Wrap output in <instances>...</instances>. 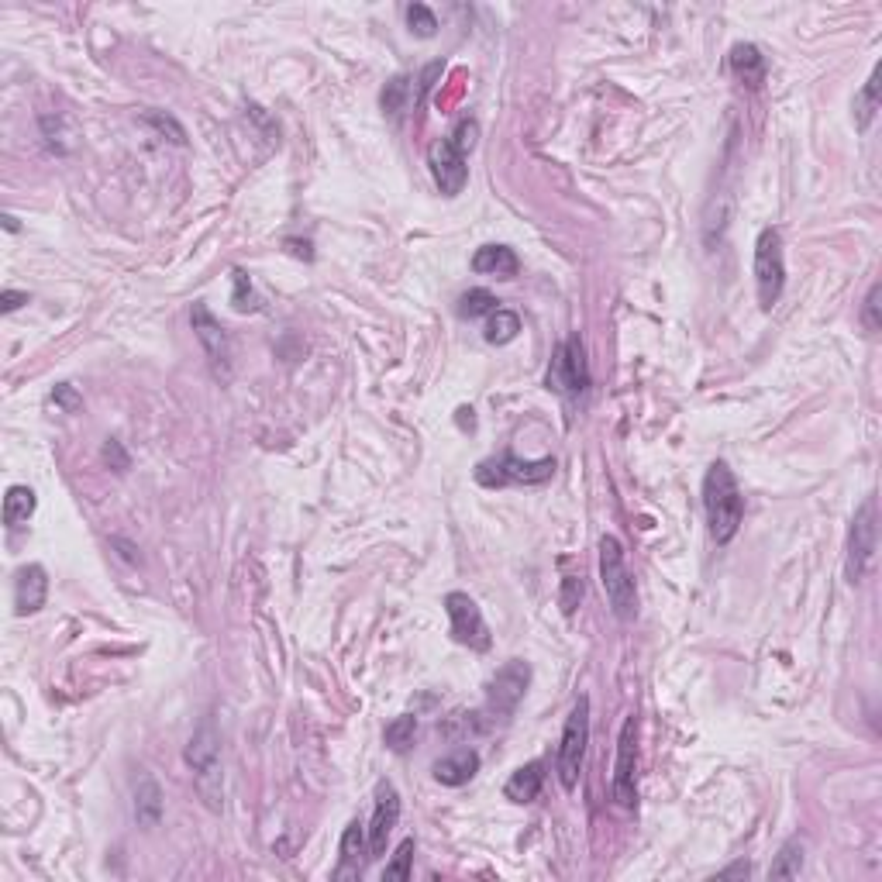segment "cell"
Masks as SVG:
<instances>
[{
    "instance_id": "6da1fadb",
    "label": "cell",
    "mask_w": 882,
    "mask_h": 882,
    "mask_svg": "<svg viewBox=\"0 0 882 882\" xmlns=\"http://www.w3.org/2000/svg\"><path fill=\"white\" fill-rule=\"evenodd\" d=\"M703 510H707L710 538L717 545H731L741 531V521H745V497H741L731 466L721 459L710 462L707 476H703Z\"/></svg>"
},
{
    "instance_id": "7a4b0ae2",
    "label": "cell",
    "mask_w": 882,
    "mask_h": 882,
    "mask_svg": "<svg viewBox=\"0 0 882 882\" xmlns=\"http://www.w3.org/2000/svg\"><path fill=\"white\" fill-rule=\"evenodd\" d=\"M183 758H187V765L193 769V783H197V793L204 796V803L211 810H221L224 776H221V738H218V727H214V717L200 721Z\"/></svg>"
},
{
    "instance_id": "3957f363",
    "label": "cell",
    "mask_w": 882,
    "mask_h": 882,
    "mask_svg": "<svg viewBox=\"0 0 882 882\" xmlns=\"http://www.w3.org/2000/svg\"><path fill=\"white\" fill-rule=\"evenodd\" d=\"M600 583L617 621H634V614H638V590H634V576L628 569V559H624L621 541L614 535L600 538Z\"/></svg>"
},
{
    "instance_id": "277c9868",
    "label": "cell",
    "mask_w": 882,
    "mask_h": 882,
    "mask_svg": "<svg viewBox=\"0 0 882 882\" xmlns=\"http://www.w3.org/2000/svg\"><path fill=\"white\" fill-rule=\"evenodd\" d=\"M755 286H758V307L772 311L786 286V252H783L779 228H762L755 238Z\"/></svg>"
},
{
    "instance_id": "5b68a950",
    "label": "cell",
    "mask_w": 882,
    "mask_h": 882,
    "mask_svg": "<svg viewBox=\"0 0 882 882\" xmlns=\"http://www.w3.org/2000/svg\"><path fill=\"white\" fill-rule=\"evenodd\" d=\"M876 552H879V514H876V497H865L858 504L855 517H851V531H848V559H845V572L848 583H862L865 576L876 566Z\"/></svg>"
},
{
    "instance_id": "8992f818",
    "label": "cell",
    "mask_w": 882,
    "mask_h": 882,
    "mask_svg": "<svg viewBox=\"0 0 882 882\" xmlns=\"http://www.w3.org/2000/svg\"><path fill=\"white\" fill-rule=\"evenodd\" d=\"M586 745H590V696H579L576 707L569 710L566 727L559 738V755H555V772L566 789H576L579 772H583Z\"/></svg>"
},
{
    "instance_id": "52a82bcc",
    "label": "cell",
    "mask_w": 882,
    "mask_h": 882,
    "mask_svg": "<svg viewBox=\"0 0 882 882\" xmlns=\"http://www.w3.org/2000/svg\"><path fill=\"white\" fill-rule=\"evenodd\" d=\"M555 476V459H517L514 452H504L500 459H486L476 466V483L486 490H500L510 483L538 486Z\"/></svg>"
},
{
    "instance_id": "ba28073f",
    "label": "cell",
    "mask_w": 882,
    "mask_h": 882,
    "mask_svg": "<svg viewBox=\"0 0 882 882\" xmlns=\"http://www.w3.org/2000/svg\"><path fill=\"white\" fill-rule=\"evenodd\" d=\"M545 386L566 400H576L590 390V366H586V348L579 342V335H569L566 342L555 348Z\"/></svg>"
},
{
    "instance_id": "9c48e42d",
    "label": "cell",
    "mask_w": 882,
    "mask_h": 882,
    "mask_svg": "<svg viewBox=\"0 0 882 882\" xmlns=\"http://www.w3.org/2000/svg\"><path fill=\"white\" fill-rule=\"evenodd\" d=\"M528 686H531V665L524 659L504 662L493 672L490 690H486V714H493V721H497V717H504V721L514 717V710L521 707Z\"/></svg>"
},
{
    "instance_id": "30bf717a",
    "label": "cell",
    "mask_w": 882,
    "mask_h": 882,
    "mask_svg": "<svg viewBox=\"0 0 882 882\" xmlns=\"http://www.w3.org/2000/svg\"><path fill=\"white\" fill-rule=\"evenodd\" d=\"M445 614H448V624H452V638L459 641V645L473 648V652H490L493 645L490 628H486L483 610L476 607V600L469 597V593H459V590L448 593Z\"/></svg>"
},
{
    "instance_id": "8fae6325",
    "label": "cell",
    "mask_w": 882,
    "mask_h": 882,
    "mask_svg": "<svg viewBox=\"0 0 882 882\" xmlns=\"http://www.w3.org/2000/svg\"><path fill=\"white\" fill-rule=\"evenodd\" d=\"M638 721L628 717L621 727V738H617V765H614V800L621 803L624 810H634L638 803Z\"/></svg>"
},
{
    "instance_id": "7c38bea8",
    "label": "cell",
    "mask_w": 882,
    "mask_h": 882,
    "mask_svg": "<svg viewBox=\"0 0 882 882\" xmlns=\"http://www.w3.org/2000/svg\"><path fill=\"white\" fill-rule=\"evenodd\" d=\"M428 169L435 187L445 193V197H459L469 183V166L466 156L452 145V138H438L428 149Z\"/></svg>"
},
{
    "instance_id": "4fadbf2b",
    "label": "cell",
    "mask_w": 882,
    "mask_h": 882,
    "mask_svg": "<svg viewBox=\"0 0 882 882\" xmlns=\"http://www.w3.org/2000/svg\"><path fill=\"white\" fill-rule=\"evenodd\" d=\"M190 324H193V335H197V342L204 345L207 359H211L214 376L231 379V342H228V335H224L221 321L207 311V304H193Z\"/></svg>"
},
{
    "instance_id": "5bb4252c",
    "label": "cell",
    "mask_w": 882,
    "mask_h": 882,
    "mask_svg": "<svg viewBox=\"0 0 882 882\" xmlns=\"http://www.w3.org/2000/svg\"><path fill=\"white\" fill-rule=\"evenodd\" d=\"M397 824H400V793L390 779H379L373 820H369V851H373V858L386 855V845H390Z\"/></svg>"
},
{
    "instance_id": "9a60e30c",
    "label": "cell",
    "mask_w": 882,
    "mask_h": 882,
    "mask_svg": "<svg viewBox=\"0 0 882 882\" xmlns=\"http://www.w3.org/2000/svg\"><path fill=\"white\" fill-rule=\"evenodd\" d=\"M45 597H49V572L38 562H28L14 572V614H38L45 607Z\"/></svg>"
},
{
    "instance_id": "2e32d148",
    "label": "cell",
    "mask_w": 882,
    "mask_h": 882,
    "mask_svg": "<svg viewBox=\"0 0 882 882\" xmlns=\"http://www.w3.org/2000/svg\"><path fill=\"white\" fill-rule=\"evenodd\" d=\"M369 858H373V851H369L366 824H362V820H352V824L345 827V834H342V845H338L335 879H359Z\"/></svg>"
},
{
    "instance_id": "e0dca14e",
    "label": "cell",
    "mask_w": 882,
    "mask_h": 882,
    "mask_svg": "<svg viewBox=\"0 0 882 882\" xmlns=\"http://www.w3.org/2000/svg\"><path fill=\"white\" fill-rule=\"evenodd\" d=\"M431 772H435V779L441 786H452V789L466 786L469 779L479 772V752H476V748H455L452 755L438 758Z\"/></svg>"
},
{
    "instance_id": "ac0fdd59",
    "label": "cell",
    "mask_w": 882,
    "mask_h": 882,
    "mask_svg": "<svg viewBox=\"0 0 882 882\" xmlns=\"http://www.w3.org/2000/svg\"><path fill=\"white\" fill-rule=\"evenodd\" d=\"M473 269L479 276H497V280H514L517 269H521V259L514 255V249L507 245H483L473 255Z\"/></svg>"
},
{
    "instance_id": "d6986e66",
    "label": "cell",
    "mask_w": 882,
    "mask_h": 882,
    "mask_svg": "<svg viewBox=\"0 0 882 882\" xmlns=\"http://www.w3.org/2000/svg\"><path fill=\"white\" fill-rule=\"evenodd\" d=\"M541 786H545V762H528L521 769L510 772L504 796L510 803H535Z\"/></svg>"
},
{
    "instance_id": "ffe728a7",
    "label": "cell",
    "mask_w": 882,
    "mask_h": 882,
    "mask_svg": "<svg viewBox=\"0 0 882 882\" xmlns=\"http://www.w3.org/2000/svg\"><path fill=\"white\" fill-rule=\"evenodd\" d=\"M731 73L745 83L748 90H758L765 83V56L752 42H738L731 49Z\"/></svg>"
},
{
    "instance_id": "44dd1931",
    "label": "cell",
    "mask_w": 882,
    "mask_h": 882,
    "mask_svg": "<svg viewBox=\"0 0 882 882\" xmlns=\"http://www.w3.org/2000/svg\"><path fill=\"white\" fill-rule=\"evenodd\" d=\"M35 507H38V500H35L32 486H11L4 497V524L11 531L25 528V524L35 517Z\"/></svg>"
},
{
    "instance_id": "7402d4cb",
    "label": "cell",
    "mask_w": 882,
    "mask_h": 882,
    "mask_svg": "<svg viewBox=\"0 0 882 882\" xmlns=\"http://www.w3.org/2000/svg\"><path fill=\"white\" fill-rule=\"evenodd\" d=\"M135 817L142 827H156L162 820V789L152 776H142L135 786Z\"/></svg>"
},
{
    "instance_id": "603a6c76",
    "label": "cell",
    "mask_w": 882,
    "mask_h": 882,
    "mask_svg": "<svg viewBox=\"0 0 882 882\" xmlns=\"http://www.w3.org/2000/svg\"><path fill=\"white\" fill-rule=\"evenodd\" d=\"M876 114H879V66L872 69V76L865 80V87L855 94V128L865 135L872 121H876Z\"/></svg>"
},
{
    "instance_id": "cb8c5ba5",
    "label": "cell",
    "mask_w": 882,
    "mask_h": 882,
    "mask_svg": "<svg viewBox=\"0 0 882 882\" xmlns=\"http://www.w3.org/2000/svg\"><path fill=\"white\" fill-rule=\"evenodd\" d=\"M379 104H383V111L390 114L393 121L404 118V111L410 107V76L407 73H397L386 80L383 94H379Z\"/></svg>"
},
{
    "instance_id": "d4e9b609",
    "label": "cell",
    "mask_w": 882,
    "mask_h": 882,
    "mask_svg": "<svg viewBox=\"0 0 882 882\" xmlns=\"http://www.w3.org/2000/svg\"><path fill=\"white\" fill-rule=\"evenodd\" d=\"M517 331H521V317L507 311V307H497V311L490 314V321H486V342L510 345L517 338Z\"/></svg>"
},
{
    "instance_id": "484cf974",
    "label": "cell",
    "mask_w": 882,
    "mask_h": 882,
    "mask_svg": "<svg viewBox=\"0 0 882 882\" xmlns=\"http://www.w3.org/2000/svg\"><path fill=\"white\" fill-rule=\"evenodd\" d=\"M803 869V841L800 838H789L783 848H779L776 862H772L769 876L772 879H796Z\"/></svg>"
},
{
    "instance_id": "4316f807",
    "label": "cell",
    "mask_w": 882,
    "mask_h": 882,
    "mask_svg": "<svg viewBox=\"0 0 882 882\" xmlns=\"http://www.w3.org/2000/svg\"><path fill=\"white\" fill-rule=\"evenodd\" d=\"M414 734H417V717L414 714H400L393 717L390 724H386L383 731V741L390 752H407L410 745H414Z\"/></svg>"
},
{
    "instance_id": "83f0119b",
    "label": "cell",
    "mask_w": 882,
    "mask_h": 882,
    "mask_svg": "<svg viewBox=\"0 0 882 882\" xmlns=\"http://www.w3.org/2000/svg\"><path fill=\"white\" fill-rule=\"evenodd\" d=\"M500 300L493 297L490 290H483V286H476V290L462 293L459 297V317H466V321H476V317H490L493 311H497Z\"/></svg>"
},
{
    "instance_id": "f1b7e54d",
    "label": "cell",
    "mask_w": 882,
    "mask_h": 882,
    "mask_svg": "<svg viewBox=\"0 0 882 882\" xmlns=\"http://www.w3.org/2000/svg\"><path fill=\"white\" fill-rule=\"evenodd\" d=\"M407 28H410V35H417V38H435L438 35L435 11L424 4H410L407 7Z\"/></svg>"
},
{
    "instance_id": "f546056e",
    "label": "cell",
    "mask_w": 882,
    "mask_h": 882,
    "mask_svg": "<svg viewBox=\"0 0 882 882\" xmlns=\"http://www.w3.org/2000/svg\"><path fill=\"white\" fill-rule=\"evenodd\" d=\"M410 862H414V838L400 841V848L393 851V862L383 869V879H397V882L410 879Z\"/></svg>"
},
{
    "instance_id": "4dcf8cb0",
    "label": "cell",
    "mask_w": 882,
    "mask_h": 882,
    "mask_svg": "<svg viewBox=\"0 0 882 882\" xmlns=\"http://www.w3.org/2000/svg\"><path fill=\"white\" fill-rule=\"evenodd\" d=\"M231 280H235V293H231V304H235V311H259V297H255L252 290V280L242 273V269H235L231 273Z\"/></svg>"
},
{
    "instance_id": "1f68e13d",
    "label": "cell",
    "mask_w": 882,
    "mask_h": 882,
    "mask_svg": "<svg viewBox=\"0 0 882 882\" xmlns=\"http://www.w3.org/2000/svg\"><path fill=\"white\" fill-rule=\"evenodd\" d=\"M100 459L107 462V466L114 469V473H128L131 469V455L125 452V445H121L118 438H107L104 448H100Z\"/></svg>"
},
{
    "instance_id": "d6a6232c",
    "label": "cell",
    "mask_w": 882,
    "mask_h": 882,
    "mask_svg": "<svg viewBox=\"0 0 882 882\" xmlns=\"http://www.w3.org/2000/svg\"><path fill=\"white\" fill-rule=\"evenodd\" d=\"M448 138H452V145H455V149H459V152H462V156H469V152H473V149H476V138H479V125H476V121H473V118H466V121H459V128H455V131H452V135H448Z\"/></svg>"
},
{
    "instance_id": "836d02e7",
    "label": "cell",
    "mask_w": 882,
    "mask_h": 882,
    "mask_svg": "<svg viewBox=\"0 0 882 882\" xmlns=\"http://www.w3.org/2000/svg\"><path fill=\"white\" fill-rule=\"evenodd\" d=\"M879 293H882V286L879 283H872L869 286V297H865V307H862V324H865V331H879L882 328V321H879Z\"/></svg>"
},
{
    "instance_id": "e575fe53",
    "label": "cell",
    "mask_w": 882,
    "mask_h": 882,
    "mask_svg": "<svg viewBox=\"0 0 882 882\" xmlns=\"http://www.w3.org/2000/svg\"><path fill=\"white\" fill-rule=\"evenodd\" d=\"M579 600H583V579H579V576H566V579H562V597H559L562 610H566V614H576Z\"/></svg>"
},
{
    "instance_id": "d590c367",
    "label": "cell",
    "mask_w": 882,
    "mask_h": 882,
    "mask_svg": "<svg viewBox=\"0 0 882 882\" xmlns=\"http://www.w3.org/2000/svg\"><path fill=\"white\" fill-rule=\"evenodd\" d=\"M145 121H149V125H156V128L162 131V135H166V131H173V135H176V142H180V145L187 142V135H183V128L176 125L173 118H166V114H156V111H152V114H145Z\"/></svg>"
},
{
    "instance_id": "8d00e7d4",
    "label": "cell",
    "mask_w": 882,
    "mask_h": 882,
    "mask_svg": "<svg viewBox=\"0 0 882 882\" xmlns=\"http://www.w3.org/2000/svg\"><path fill=\"white\" fill-rule=\"evenodd\" d=\"M52 400H56L59 407L63 410H69V414H73L76 407H80V397H76V390L69 383H63V386H56V390H52Z\"/></svg>"
},
{
    "instance_id": "74e56055",
    "label": "cell",
    "mask_w": 882,
    "mask_h": 882,
    "mask_svg": "<svg viewBox=\"0 0 882 882\" xmlns=\"http://www.w3.org/2000/svg\"><path fill=\"white\" fill-rule=\"evenodd\" d=\"M21 304H28V293H21V290H4V293H0V311H4V314H14Z\"/></svg>"
},
{
    "instance_id": "f35d334b",
    "label": "cell",
    "mask_w": 882,
    "mask_h": 882,
    "mask_svg": "<svg viewBox=\"0 0 882 882\" xmlns=\"http://www.w3.org/2000/svg\"><path fill=\"white\" fill-rule=\"evenodd\" d=\"M717 876H721V879L745 876V879H748V876H752V865H748V862H734V865H727V869H721V872H717Z\"/></svg>"
},
{
    "instance_id": "ab89813d",
    "label": "cell",
    "mask_w": 882,
    "mask_h": 882,
    "mask_svg": "<svg viewBox=\"0 0 882 882\" xmlns=\"http://www.w3.org/2000/svg\"><path fill=\"white\" fill-rule=\"evenodd\" d=\"M4 228H7V231H18V221H14L11 214H7V218H4Z\"/></svg>"
}]
</instances>
